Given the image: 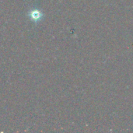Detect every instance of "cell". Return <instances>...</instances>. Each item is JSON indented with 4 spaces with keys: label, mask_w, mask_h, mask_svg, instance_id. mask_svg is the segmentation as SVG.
I'll return each mask as SVG.
<instances>
[{
    "label": "cell",
    "mask_w": 133,
    "mask_h": 133,
    "mask_svg": "<svg viewBox=\"0 0 133 133\" xmlns=\"http://www.w3.org/2000/svg\"><path fill=\"white\" fill-rule=\"evenodd\" d=\"M43 13L39 10V9H32L29 12V16L30 18L35 23L37 22H39L43 18Z\"/></svg>",
    "instance_id": "cell-1"
}]
</instances>
